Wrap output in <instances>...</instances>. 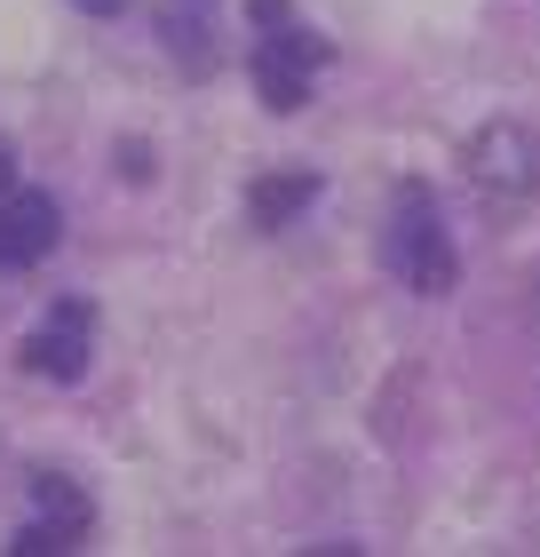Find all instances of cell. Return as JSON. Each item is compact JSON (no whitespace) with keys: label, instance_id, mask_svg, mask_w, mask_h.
Returning <instances> with one entry per match:
<instances>
[{"label":"cell","instance_id":"6da1fadb","mask_svg":"<svg viewBox=\"0 0 540 557\" xmlns=\"http://www.w3.org/2000/svg\"><path fill=\"white\" fill-rule=\"evenodd\" d=\"M381 263H390V278H398V287H414V295H453L461 256L445 239V215H437V191L429 184H405L390 199V215H381Z\"/></svg>","mask_w":540,"mask_h":557},{"label":"cell","instance_id":"7a4b0ae2","mask_svg":"<svg viewBox=\"0 0 540 557\" xmlns=\"http://www.w3.org/2000/svg\"><path fill=\"white\" fill-rule=\"evenodd\" d=\"M254 24H263V40H254V88H263V104L271 112H302L318 64H326V40L302 33L278 0H254Z\"/></svg>","mask_w":540,"mask_h":557},{"label":"cell","instance_id":"3957f363","mask_svg":"<svg viewBox=\"0 0 540 557\" xmlns=\"http://www.w3.org/2000/svg\"><path fill=\"white\" fill-rule=\"evenodd\" d=\"M88 542V494L72 486V478L56 470H40L33 478V518L16 525V557H56V549H80Z\"/></svg>","mask_w":540,"mask_h":557},{"label":"cell","instance_id":"277c9868","mask_svg":"<svg viewBox=\"0 0 540 557\" xmlns=\"http://www.w3.org/2000/svg\"><path fill=\"white\" fill-rule=\"evenodd\" d=\"M88 350H96V311L80 295H64L33 335H24V367L48 374V383H80L88 374Z\"/></svg>","mask_w":540,"mask_h":557},{"label":"cell","instance_id":"5b68a950","mask_svg":"<svg viewBox=\"0 0 540 557\" xmlns=\"http://www.w3.org/2000/svg\"><path fill=\"white\" fill-rule=\"evenodd\" d=\"M469 175L501 199H532L540 191V144L517 128V120H493V128L469 136Z\"/></svg>","mask_w":540,"mask_h":557},{"label":"cell","instance_id":"8992f818","mask_svg":"<svg viewBox=\"0 0 540 557\" xmlns=\"http://www.w3.org/2000/svg\"><path fill=\"white\" fill-rule=\"evenodd\" d=\"M56 239H64L56 199H48V191H33V184H0V271L40 263Z\"/></svg>","mask_w":540,"mask_h":557},{"label":"cell","instance_id":"52a82bcc","mask_svg":"<svg viewBox=\"0 0 540 557\" xmlns=\"http://www.w3.org/2000/svg\"><path fill=\"white\" fill-rule=\"evenodd\" d=\"M318 199V175L311 168H294V175H263V184L247 191V215L263 223V232H278V223H294L302 208Z\"/></svg>","mask_w":540,"mask_h":557},{"label":"cell","instance_id":"ba28073f","mask_svg":"<svg viewBox=\"0 0 540 557\" xmlns=\"http://www.w3.org/2000/svg\"><path fill=\"white\" fill-rule=\"evenodd\" d=\"M0 184H24V175H16V151H9V144H0Z\"/></svg>","mask_w":540,"mask_h":557},{"label":"cell","instance_id":"9c48e42d","mask_svg":"<svg viewBox=\"0 0 540 557\" xmlns=\"http://www.w3.org/2000/svg\"><path fill=\"white\" fill-rule=\"evenodd\" d=\"M80 9H88V16H120V9H127V0H80Z\"/></svg>","mask_w":540,"mask_h":557},{"label":"cell","instance_id":"30bf717a","mask_svg":"<svg viewBox=\"0 0 540 557\" xmlns=\"http://www.w3.org/2000/svg\"><path fill=\"white\" fill-rule=\"evenodd\" d=\"M532 326H540V278H532Z\"/></svg>","mask_w":540,"mask_h":557}]
</instances>
